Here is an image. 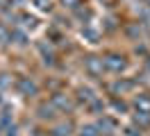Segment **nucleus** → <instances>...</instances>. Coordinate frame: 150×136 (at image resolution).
Wrapping results in <instances>:
<instances>
[{"mask_svg": "<svg viewBox=\"0 0 150 136\" xmlns=\"http://www.w3.org/2000/svg\"><path fill=\"white\" fill-rule=\"evenodd\" d=\"M86 68H89L91 73H98V61H96V57H91V59H89V63H86Z\"/></svg>", "mask_w": 150, "mask_h": 136, "instance_id": "nucleus-3", "label": "nucleus"}, {"mask_svg": "<svg viewBox=\"0 0 150 136\" xmlns=\"http://www.w3.org/2000/svg\"><path fill=\"white\" fill-rule=\"evenodd\" d=\"M137 107H146L150 111V98H146V95H141V98H137Z\"/></svg>", "mask_w": 150, "mask_h": 136, "instance_id": "nucleus-2", "label": "nucleus"}, {"mask_svg": "<svg viewBox=\"0 0 150 136\" xmlns=\"http://www.w3.org/2000/svg\"><path fill=\"white\" fill-rule=\"evenodd\" d=\"M107 66L114 68V70H121L123 66H125V61H118V57H109V59H107Z\"/></svg>", "mask_w": 150, "mask_h": 136, "instance_id": "nucleus-1", "label": "nucleus"}]
</instances>
